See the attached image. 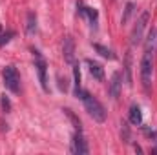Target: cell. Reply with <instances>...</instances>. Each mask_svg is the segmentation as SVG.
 <instances>
[{"label":"cell","mask_w":157,"mask_h":155,"mask_svg":"<svg viewBox=\"0 0 157 155\" xmlns=\"http://www.w3.org/2000/svg\"><path fill=\"white\" fill-rule=\"evenodd\" d=\"M80 100H82V104H84V108H86V112H88V115L91 117L93 120H97V122H104L106 120V112H104V106L91 95V93H88V91H82L80 93Z\"/></svg>","instance_id":"1"},{"label":"cell","mask_w":157,"mask_h":155,"mask_svg":"<svg viewBox=\"0 0 157 155\" xmlns=\"http://www.w3.org/2000/svg\"><path fill=\"white\" fill-rule=\"evenodd\" d=\"M152 75H154V55L144 53L141 59V82L146 91H150L152 86Z\"/></svg>","instance_id":"2"},{"label":"cell","mask_w":157,"mask_h":155,"mask_svg":"<svg viewBox=\"0 0 157 155\" xmlns=\"http://www.w3.org/2000/svg\"><path fill=\"white\" fill-rule=\"evenodd\" d=\"M2 77H4V86L11 91V93H18L20 89V75L17 71L15 66H6L4 71H2Z\"/></svg>","instance_id":"3"},{"label":"cell","mask_w":157,"mask_h":155,"mask_svg":"<svg viewBox=\"0 0 157 155\" xmlns=\"http://www.w3.org/2000/svg\"><path fill=\"white\" fill-rule=\"evenodd\" d=\"M148 18H150V15L144 11V13L139 17V20L135 22V26H133V29H132V35H130V39H132V46H137V44L143 42V33H144L146 24H148Z\"/></svg>","instance_id":"4"},{"label":"cell","mask_w":157,"mask_h":155,"mask_svg":"<svg viewBox=\"0 0 157 155\" xmlns=\"http://www.w3.org/2000/svg\"><path fill=\"white\" fill-rule=\"evenodd\" d=\"M33 55H35V59H37V62H35V68H37V73H39V80H40V86H42V89L44 91H49V86H48V77H46V60L42 59V55H40L37 49H33Z\"/></svg>","instance_id":"5"},{"label":"cell","mask_w":157,"mask_h":155,"mask_svg":"<svg viewBox=\"0 0 157 155\" xmlns=\"http://www.w3.org/2000/svg\"><path fill=\"white\" fill-rule=\"evenodd\" d=\"M90 152L88 150V144L84 141V137L80 135V131H77L73 135V141H71V153L73 155H86Z\"/></svg>","instance_id":"6"},{"label":"cell","mask_w":157,"mask_h":155,"mask_svg":"<svg viewBox=\"0 0 157 155\" xmlns=\"http://www.w3.org/2000/svg\"><path fill=\"white\" fill-rule=\"evenodd\" d=\"M62 53H64L66 62H70V64H73V62H75V44H73V39H71V37H66V39H64V44H62Z\"/></svg>","instance_id":"7"},{"label":"cell","mask_w":157,"mask_h":155,"mask_svg":"<svg viewBox=\"0 0 157 155\" xmlns=\"http://www.w3.org/2000/svg\"><path fill=\"white\" fill-rule=\"evenodd\" d=\"M144 53H150V55L157 53V28H152L148 31V37L144 42Z\"/></svg>","instance_id":"8"},{"label":"cell","mask_w":157,"mask_h":155,"mask_svg":"<svg viewBox=\"0 0 157 155\" xmlns=\"http://www.w3.org/2000/svg\"><path fill=\"white\" fill-rule=\"evenodd\" d=\"M121 86H122V77H121V73L115 71L112 75V80H110V95H112V99H117L121 95Z\"/></svg>","instance_id":"9"},{"label":"cell","mask_w":157,"mask_h":155,"mask_svg":"<svg viewBox=\"0 0 157 155\" xmlns=\"http://www.w3.org/2000/svg\"><path fill=\"white\" fill-rule=\"evenodd\" d=\"M86 64H88V68H90V73H91V77H95L97 80H102L104 78V68L99 64V62H93V60H86Z\"/></svg>","instance_id":"10"},{"label":"cell","mask_w":157,"mask_h":155,"mask_svg":"<svg viewBox=\"0 0 157 155\" xmlns=\"http://www.w3.org/2000/svg\"><path fill=\"white\" fill-rule=\"evenodd\" d=\"M130 122L133 126H141L143 124V113H141L139 106H135V104L130 108Z\"/></svg>","instance_id":"11"},{"label":"cell","mask_w":157,"mask_h":155,"mask_svg":"<svg viewBox=\"0 0 157 155\" xmlns=\"http://www.w3.org/2000/svg\"><path fill=\"white\" fill-rule=\"evenodd\" d=\"M73 66V84H75V97L80 99V93H82V89H80V70H78V64L77 62H73L71 64Z\"/></svg>","instance_id":"12"},{"label":"cell","mask_w":157,"mask_h":155,"mask_svg":"<svg viewBox=\"0 0 157 155\" xmlns=\"http://www.w3.org/2000/svg\"><path fill=\"white\" fill-rule=\"evenodd\" d=\"M35 29H37V15H35L33 11H29V13H28L26 31H28V35H33V33H35Z\"/></svg>","instance_id":"13"},{"label":"cell","mask_w":157,"mask_h":155,"mask_svg":"<svg viewBox=\"0 0 157 155\" xmlns=\"http://www.w3.org/2000/svg\"><path fill=\"white\" fill-rule=\"evenodd\" d=\"M93 49L101 55V57H104V59H110V60H113L115 59V55L112 53V49H108L106 46H101V44H93Z\"/></svg>","instance_id":"14"},{"label":"cell","mask_w":157,"mask_h":155,"mask_svg":"<svg viewBox=\"0 0 157 155\" xmlns=\"http://www.w3.org/2000/svg\"><path fill=\"white\" fill-rule=\"evenodd\" d=\"M64 113H66V115L70 117V120H71V124H73V128H75L77 131H80V130H82V126H80V120H78L77 117H75V113H73L71 110H68V108L64 110Z\"/></svg>","instance_id":"15"},{"label":"cell","mask_w":157,"mask_h":155,"mask_svg":"<svg viewBox=\"0 0 157 155\" xmlns=\"http://www.w3.org/2000/svg\"><path fill=\"white\" fill-rule=\"evenodd\" d=\"M84 15L90 18L91 26H95V24H97V9H93V7H84Z\"/></svg>","instance_id":"16"},{"label":"cell","mask_w":157,"mask_h":155,"mask_svg":"<svg viewBox=\"0 0 157 155\" xmlns=\"http://www.w3.org/2000/svg\"><path fill=\"white\" fill-rule=\"evenodd\" d=\"M126 80L128 84H132V55H126Z\"/></svg>","instance_id":"17"},{"label":"cell","mask_w":157,"mask_h":155,"mask_svg":"<svg viewBox=\"0 0 157 155\" xmlns=\"http://www.w3.org/2000/svg\"><path fill=\"white\" fill-rule=\"evenodd\" d=\"M0 104H2V110H4L6 113L11 110V102H9V99L6 97V93H4V95H0Z\"/></svg>","instance_id":"18"},{"label":"cell","mask_w":157,"mask_h":155,"mask_svg":"<svg viewBox=\"0 0 157 155\" xmlns=\"http://www.w3.org/2000/svg\"><path fill=\"white\" fill-rule=\"evenodd\" d=\"M132 13H133V4H128V6H126V13H124V17H122V24L128 22V18H130Z\"/></svg>","instance_id":"19"},{"label":"cell","mask_w":157,"mask_h":155,"mask_svg":"<svg viewBox=\"0 0 157 155\" xmlns=\"http://www.w3.org/2000/svg\"><path fill=\"white\" fill-rule=\"evenodd\" d=\"M11 37H13V33H7V35H2V37H0V46H4L6 42H9V39H11Z\"/></svg>","instance_id":"20"},{"label":"cell","mask_w":157,"mask_h":155,"mask_svg":"<svg viewBox=\"0 0 157 155\" xmlns=\"http://www.w3.org/2000/svg\"><path fill=\"white\" fill-rule=\"evenodd\" d=\"M0 33H2V26H0Z\"/></svg>","instance_id":"21"}]
</instances>
